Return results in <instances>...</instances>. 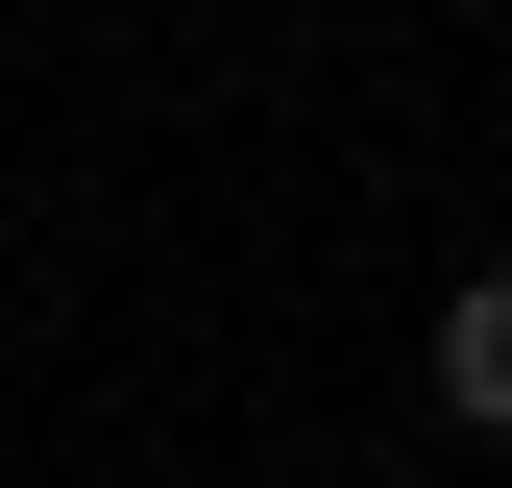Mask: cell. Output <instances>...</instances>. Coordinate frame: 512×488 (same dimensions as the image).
<instances>
[{
	"instance_id": "6da1fadb",
	"label": "cell",
	"mask_w": 512,
	"mask_h": 488,
	"mask_svg": "<svg viewBox=\"0 0 512 488\" xmlns=\"http://www.w3.org/2000/svg\"><path fill=\"white\" fill-rule=\"evenodd\" d=\"M439 415H464V440L512 415V318H488V293H439Z\"/></svg>"
}]
</instances>
